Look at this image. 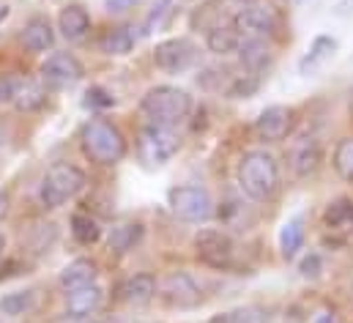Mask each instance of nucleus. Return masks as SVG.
<instances>
[{
  "mask_svg": "<svg viewBox=\"0 0 353 323\" xmlns=\"http://www.w3.org/2000/svg\"><path fill=\"white\" fill-rule=\"evenodd\" d=\"M19 39H22V47L30 50V52H47V50L55 47V30H52L50 19H44V17L28 19Z\"/></svg>",
  "mask_w": 353,
  "mask_h": 323,
  "instance_id": "nucleus-20",
  "label": "nucleus"
},
{
  "mask_svg": "<svg viewBox=\"0 0 353 323\" xmlns=\"http://www.w3.org/2000/svg\"><path fill=\"white\" fill-rule=\"evenodd\" d=\"M288 164L296 178H312L323 164V146L315 135H301L288 148Z\"/></svg>",
  "mask_w": 353,
  "mask_h": 323,
  "instance_id": "nucleus-11",
  "label": "nucleus"
},
{
  "mask_svg": "<svg viewBox=\"0 0 353 323\" xmlns=\"http://www.w3.org/2000/svg\"><path fill=\"white\" fill-rule=\"evenodd\" d=\"M233 25L241 36H255V39H271L279 30V14L274 6H268L263 0L244 6L233 14Z\"/></svg>",
  "mask_w": 353,
  "mask_h": 323,
  "instance_id": "nucleus-8",
  "label": "nucleus"
},
{
  "mask_svg": "<svg viewBox=\"0 0 353 323\" xmlns=\"http://www.w3.org/2000/svg\"><path fill=\"white\" fill-rule=\"evenodd\" d=\"M140 112L148 118V124L178 126L192 112V96L176 85H157L143 96Z\"/></svg>",
  "mask_w": 353,
  "mask_h": 323,
  "instance_id": "nucleus-2",
  "label": "nucleus"
},
{
  "mask_svg": "<svg viewBox=\"0 0 353 323\" xmlns=\"http://www.w3.org/2000/svg\"><path fill=\"white\" fill-rule=\"evenodd\" d=\"M8 17H11V8H8L6 3H0V25H3V22H6Z\"/></svg>",
  "mask_w": 353,
  "mask_h": 323,
  "instance_id": "nucleus-37",
  "label": "nucleus"
},
{
  "mask_svg": "<svg viewBox=\"0 0 353 323\" xmlns=\"http://www.w3.org/2000/svg\"><path fill=\"white\" fill-rule=\"evenodd\" d=\"M58 30L66 41H83L90 33V14L83 6H66L58 14Z\"/></svg>",
  "mask_w": 353,
  "mask_h": 323,
  "instance_id": "nucleus-21",
  "label": "nucleus"
},
{
  "mask_svg": "<svg viewBox=\"0 0 353 323\" xmlns=\"http://www.w3.org/2000/svg\"><path fill=\"white\" fill-rule=\"evenodd\" d=\"M299 271H301V277H307V280H315V277H321V271H323V257H321L318 252H310V255H304V260L299 263Z\"/></svg>",
  "mask_w": 353,
  "mask_h": 323,
  "instance_id": "nucleus-31",
  "label": "nucleus"
},
{
  "mask_svg": "<svg viewBox=\"0 0 353 323\" xmlns=\"http://www.w3.org/2000/svg\"><path fill=\"white\" fill-rule=\"evenodd\" d=\"M348 107H351V115H353V90H351V96H348Z\"/></svg>",
  "mask_w": 353,
  "mask_h": 323,
  "instance_id": "nucleus-40",
  "label": "nucleus"
},
{
  "mask_svg": "<svg viewBox=\"0 0 353 323\" xmlns=\"http://www.w3.org/2000/svg\"><path fill=\"white\" fill-rule=\"evenodd\" d=\"M96 263L88 260V257H77V260H72L63 271H61V277H58V282H61V288L69 293V291H77V288H83V285H90V282H96Z\"/></svg>",
  "mask_w": 353,
  "mask_h": 323,
  "instance_id": "nucleus-22",
  "label": "nucleus"
},
{
  "mask_svg": "<svg viewBox=\"0 0 353 323\" xmlns=\"http://www.w3.org/2000/svg\"><path fill=\"white\" fill-rule=\"evenodd\" d=\"M239 44H241V33L236 30L233 19L230 22H214V25L205 28V47H208V52L225 58V55L239 52Z\"/></svg>",
  "mask_w": 353,
  "mask_h": 323,
  "instance_id": "nucleus-18",
  "label": "nucleus"
},
{
  "mask_svg": "<svg viewBox=\"0 0 353 323\" xmlns=\"http://www.w3.org/2000/svg\"><path fill=\"white\" fill-rule=\"evenodd\" d=\"M296 3H307V0H296Z\"/></svg>",
  "mask_w": 353,
  "mask_h": 323,
  "instance_id": "nucleus-41",
  "label": "nucleus"
},
{
  "mask_svg": "<svg viewBox=\"0 0 353 323\" xmlns=\"http://www.w3.org/2000/svg\"><path fill=\"white\" fill-rule=\"evenodd\" d=\"M99 50L104 55H110V58L129 55L134 50V33H132V28H112V30H107L101 36V41H99Z\"/></svg>",
  "mask_w": 353,
  "mask_h": 323,
  "instance_id": "nucleus-25",
  "label": "nucleus"
},
{
  "mask_svg": "<svg viewBox=\"0 0 353 323\" xmlns=\"http://www.w3.org/2000/svg\"><path fill=\"white\" fill-rule=\"evenodd\" d=\"M72 236L83 246H90V244H96L101 239V225L90 214H85V211H77L72 217Z\"/></svg>",
  "mask_w": 353,
  "mask_h": 323,
  "instance_id": "nucleus-28",
  "label": "nucleus"
},
{
  "mask_svg": "<svg viewBox=\"0 0 353 323\" xmlns=\"http://www.w3.org/2000/svg\"><path fill=\"white\" fill-rule=\"evenodd\" d=\"M239 58H241V66L250 75H261L263 69H268V63H271V44H268V39L241 36Z\"/></svg>",
  "mask_w": 353,
  "mask_h": 323,
  "instance_id": "nucleus-19",
  "label": "nucleus"
},
{
  "mask_svg": "<svg viewBox=\"0 0 353 323\" xmlns=\"http://www.w3.org/2000/svg\"><path fill=\"white\" fill-rule=\"evenodd\" d=\"M83 148L90 159L101 162V164H115L126 157V140L121 129L101 118L88 121L83 126Z\"/></svg>",
  "mask_w": 353,
  "mask_h": 323,
  "instance_id": "nucleus-4",
  "label": "nucleus"
},
{
  "mask_svg": "<svg viewBox=\"0 0 353 323\" xmlns=\"http://www.w3.org/2000/svg\"><path fill=\"white\" fill-rule=\"evenodd\" d=\"M321 222H323L326 233H332V236H353V197L332 200L323 208Z\"/></svg>",
  "mask_w": 353,
  "mask_h": 323,
  "instance_id": "nucleus-15",
  "label": "nucleus"
},
{
  "mask_svg": "<svg viewBox=\"0 0 353 323\" xmlns=\"http://www.w3.org/2000/svg\"><path fill=\"white\" fill-rule=\"evenodd\" d=\"M101 302H104V288L99 282H90L66 293V313L69 318H85L101 307Z\"/></svg>",
  "mask_w": 353,
  "mask_h": 323,
  "instance_id": "nucleus-17",
  "label": "nucleus"
},
{
  "mask_svg": "<svg viewBox=\"0 0 353 323\" xmlns=\"http://www.w3.org/2000/svg\"><path fill=\"white\" fill-rule=\"evenodd\" d=\"M143 239V225L140 222H121V225H112L110 233H107V244L112 252L123 255L129 249H134V244Z\"/></svg>",
  "mask_w": 353,
  "mask_h": 323,
  "instance_id": "nucleus-26",
  "label": "nucleus"
},
{
  "mask_svg": "<svg viewBox=\"0 0 353 323\" xmlns=\"http://www.w3.org/2000/svg\"><path fill=\"white\" fill-rule=\"evenodd\" d=\"M47 88L41 85V82L36 80H22V88H19V96H17V101H14V110H19V112H36V110H41L44 104H47Z\"/></svg>",
  "mask_w": 353,
  "mask_h": 323,
  "instance_id": "nucleus-27",
  "label": "nucleus"
},
{
  "mask_svg": "<svg viewBox=\"0 0 353 323\" xmlns=\"http://www.w3.org/2000/svg\"><path fill=\"white\" fill-rule=\"evenodd\" d=\"M36 310V293L33 291H8L0 296V315L3 318H22Z\"/></svg>",
  "mask_w": 353,
  "mask_h": 323,
  "instance_id": "nucleus-24",
  "label": "nucleus"
},
{
  "mask_svg": "<svg viewBox=\"0 0 353 323\" xmlns=\"http://www.w3.org/2000/svg\"><path fill=\"white\" fill-rule=\"evenodd\" d=\"M168 200H170L173 214L183 222L200 225L214 217V200L203 186H173Z\"/></svg>",
  "mask_w": 353,
  "mask_h": 323,
  "instance_id": "nucleus-7",
  "label": "nucleus"
},
{
  "mask_svg": "<svg viewBox=\"0 0 353 323\" xmlns=\"http://www.w3.org/2000/svg\"><path fill=\"white\" fill-rule=\"evenodd\" d=\"M233 3H239V6L244 8V6H252V3H258V0H233Z\"/></svg>",
  "mask_w": 353,
  "mask_h": 323,
  "instance_id": "nucleus-39",
  "label": "nucleus"
},
{
  "mask_svg": "<svg viewBox=\"0 0 353 323\" xmlns=\"http://www.w3.org/2000/svg\"><path fill=\"white\" fill-rule=\"evenodd\" d=\"M334 52H337V39H334V36H326V33L315 36L312 44H310V50H307V52L301 55V61H299V72H301L304 77L321 72V69L334 58Z\"/></svg>",
  "mask_w": 353,
  "mask_h": 323,
  "instance_id": "nucleus-16",
  "label": "nucleus"
},
{
  "mask_svg": "<svg viewBox=\"0 0 353 323\" xmlns=\"http://www.w3.org/2000/svg\"><path fill=\"white\" fill-rule=\"evenodd\" d=\"M310 323H340V315H337L334 310L323 307V310H318V313L312 315V321H310Z\"/></svg>",
  "mask_w": 353,
  "mask_h": 323,
  "instance_id": "nucleus-35",
  "label": "nucleus"
},
{
  "mask_svg": "<svg viewBox=\"0 0 353 323\" xmlns=\"http://www.w3.org/2000/svg\"><path fill=\"white\" fill-rule=\"evenodd\" d=\"M134 3H137V0H104V8H107L110 14H123V11L134 8Z\"/></svg>",
  "mask_w": 353,
  "mask_h": 323,
  "instance_id": "nucleus-34",
  "label": "nucleus"
},
{
  "mask_svg": "<svg viewBox=\"0 0 353 323\" xmlns=\"http://www.w3.org/2000/svg\"><path fill=\"white\" fill-rule=\"evenodd\" d=\"M22 80H25V77H17V75L0 77V104L14 107V101H17V96H19V88H22Z\"/></svg>",
  "mask_w": 353,
  "mask_h": 323,
  "instance_id": "nucleus-30",
  "label": "nucleus"
},
{
  "mask_svg": "<svg viewBox=\"0 0 353 323\" xmlns=\"http://www.w3.org/2000/svg\"><path fill=\"white\" fill-rule=\"evenodd\" d=\"M39 72H41V80L47 82V85H52V88H72V85H77L85 77L83 63L72 52H52V55H47Z\"/></svg>",
  "mask_w": 353,
  "mask_h": 323,
  "instance_id": "nucleus-12",
  "label": "nucleus"
},
{
  "mask_svg": "<svg viewBox=\"0 0 353 323\" xmlns=\"http://www.w3.org/2000/svg\"><path fill=\"white\" fill-rule=\"evenodd\" d=\"M181 151V135L176 126H162V124H148L140 132L137 140V154L148 167H162Z\"/></svg>",
  "mask_w": 353,
  "mask_h": 323,
  "instance_id": "nucleus-5",
  "label": "nucleus"
},
{
  "mask_svg": "<svg viewBox=\"0 0 353 323\" xmlns=\"http://www.w3.org/2000/svg\"><path fill=\"white\" fill-rule=\"evenodd\" d=\"M194 252L197 257L216 268V271H228L236 266V257H239V249L236 242L228 231H216V228H203L197 236H194Z\"/></svg>",
  "mask_w": 353,
  "mask_h": 323,
  "instance_id": "nucleus-6",
  "label": "nucleus"
},
{
  "mask_svg": "<svg viewBox=\"0 0 353 323\" xmlns=\"http://www.w3.org/2000/svg\"><path fill=\"white\" fill-rule=\"evenodd\" d=\"M236 175H239L241 192L255 203H268L279 192V181H282L279 162L265 148L247 151L239 162V173Z\"/></svg>",
  "mask_w": 353,
  "mask_h": 323,
  "instance_id": "nucleus-1",
  "label": "nucleus"
},
{
  "mask_svg": "<svg viewBox=\"0 0 353 323\" xmlns=\"http://www.w3.org/2000/svg\"><path fill=\"white\" fill-rule=\"evenodd\" d=\"M85 189V173L72 162H55L47 167L39 184V200L44 208H61Z\"/></svg>",
  "mask_w": 353,
  "mask_h": 323,
  "instance_id": "nucleus-3",
  "label": "nucleus"
},
{
  "mask_svg": "<svg viewBox=\"0 0 353 323\" xmlns=\"http://www.w3.org/2000/svg\"><path fill=\"white\" fill-rule=\"evenodd\" d=\"M157 293H159V282L154 274H132L118 288V299L129 307H143V304L154 302Z\"/></svg>",
  "mask_w": 353,
  "mask_h": 323,
  "instance_id": "nucleus-14",
  "label": "nucleus"
},
{
  "mask_svg": "<svg viewBox=\"0 0 353 323\" xmlns=\"http://www.w3.org/2000/svg\"><path fill=\"white\" fill-rule=\"evenodd\" d=\"M6 214H8V192L0 189V222H3Z\"/></svg>",
  "mask_w": 353,
  "mask_h": 323,
  "instance_id": "nucleus-36",
  "label": "nucleus"
},
{
  "mask_svg": "<svg viewBox=\"0 0 353 323\" xmlns=\"http://www.w3.org/2000/svg\"><path fill=\"white\" fill-rule=\"evenodd\" d=\"M85 104H88V107H112V104H115V99H112L104 88H90Z\"/></svg>",
  "mask_w": 353,
  "mask_h": 323,
  "instance_id": "nucleus-32",
  "label": "nucleus"
},
{
  "mask_svg": "<svg viewBox=\"0 0 353 323\" xmlns=\"http://www.w3.org/2000/svg\"><path fill=\"white\" fill-rule=\"evenodd\" d=\"M6 246H8V242H6V236L0 233V260H3V255H6Z\"/></svg>",
  "mask_w": 353,
  "mask_h": 323,
  "instance_id": "nucleus-38",
  "label": "nucleus"
},
{
  "mask_svg": "<svg viewBox=\"0 0 353 323\" xmlns=\"http://www.w3.org/2000/svg\"><path fill=\"white\" fill-rule=\"evenodd\" d=\"M159 296H162V302L168 307H176V310H192V307H200L203 304V288L186 271H173L159 285Z\"/></svg>",
  "mask_w": 353,
  "mask_h": 323,
  "instance_id": "nucleus-9",
  "label": "nucleus"
},
{
  "mask_svg": "<svg viewBox=\"0 0 353 323\" xmlns=\"http://www.w3.org/2000/svg\"><path fill=\"white\" fill-rule=\"evenodd\" d=\"M307 242V228H304V219L301 217H293L282 225L279 231V252L285 260H296V255L304 249Z\"/></svg>",
  "mask_w": 353,
  "mask_h": 323,
  "instance_id": "nucleus-23",
  "label": "nucleus"
},
{
  "mask_svg": "<svg viewBox=\"0 0 353 323\" xmlns=\"http://www.w3.org/2000/svg\"><path fill=\"white\" fill-rule=\"evenodd\" d=\"M168 6H170V0H162L159 6H154V11L148 14V19H145V25H143V36H148V33L154 30V22L159 25V19L168 14Z\"/></svg>",
  "mask_w": 353,
  "mask_h": 323,
  "instance_id": "nucleus-33",
  "label": "nucleus"
},
{
  "mask_svg": "<svg viewBox=\"0 0 353 323\" xmlns=\"http://www.w3.org/2000/svg\"><path fill=\"white\" fill-rule=\"evenodd\" d=\"M154 63L165 75H183L197 63V47L189 39H168L154 50Z\"/></svg>",
  "mask_w": 353,
  "mask_h": 323,
  "instance_id": "nucleus-10",
  "label": "nucleus"
},
{
  "mask_svg": "<svg viewBox=\"0 0 353 323\" xmlns=\"http://www.w3.org/2000/svg\"><path fill=\"white\" fill-rule=\"evenodd\" d=\"M290 129H293V110L285 107V104L265 107L263 112L258 115V121H255V132H258V137L265 140V143L285 140L290 135Z\"/></svg>",
  "mask_w": 353,
  "mask_h": 323,
  "instance_id": "nucleus-13",
  "label": "nucleus"
},
{
  "mask_svg": "<svg viewBox=\"0 0 353 323\" xmlns=\"http://www.w3.org/2000/svg\"><path fill=\"white\" fill-rule=\"evenodd\" d=\"M332 164H334V173H337L345 184H353V137H343V140L334 146Z\"/></svg>",
  "mask_w": 353,
  "mask_h": 323,
  "instance_id": "nucleus-29",
  "label": "nucleus"
}]
</instances>
